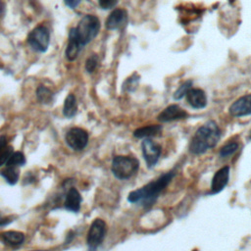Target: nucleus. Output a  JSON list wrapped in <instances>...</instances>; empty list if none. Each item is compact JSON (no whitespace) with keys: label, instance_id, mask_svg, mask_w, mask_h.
Listing matches in <instances>:
<instances>
[{"label":"nucleus","instance_id":"nucleus-22","mask_svg":"<svg viewBox=\"0 0 251 251\" xmlns=\"http://www.w3.org/2000/svg\"><path fill=\"white\" fill-rule=\"evenodd\" d=\"M237 149H238L237 142H229L221 148L220 156L223 158H226L228 156H231L234 152H236Z\"/></svg>","mask_w":251,"mask_h":251},{"label":"nucleus","instance_id":"nucleus-16","mask_svg":"<svg viewBox=\"0 0 251 251\" xmlns=\"http://www.w3.org/2000/svg\"><path fill=\"white\" fill-rule=\"evenodd\" d=\"M162 131V126L158 125H153V126H146L137 128L134 130L133 135L137 138H148L151 136H156L159 135Z\"/></svg>","mask_w":251,"mask_h":251},{"label":"nucleus","instance_id":"nucleus-24","mask_svg":"<svg viewBox=\"0 0 251 251\" xmlns=\"http://www.w3.org/2000/svg\"><path fill=\"white\" fill-rule=\"evenodd\" d=\"M98 65V57L96 55H91L85 62V70L88 73H93Z\"/></svg>","mask_w":251,"mask_h":251},{"label":"nucleus","instance_id":"nucleus-31","mask_svg":"<svg viewBox=\"0 0 251 251\" xmlns=\"http://www.w3.org/2000/svg\"><path fill=\"white\" fill-rule=\"evenodd\" d=\"M250 139H251V131H250Z\"/></svg>","mask_w":251,"mask_h":251},{"label":"nucleus","instance_id":"nucleus-29","mask_svg":"<svg viewBox=\"0 0 251 251\" xmlns=\"http://www.w3.org/2000/svg\"><path fill=\"white\" fill-rule=\"evenodd\" d=\"M11 221H12V220H10L8 217H4V216H2V215L0 214V226H6V225L10 224Z\"/></svg>","mask_w":251,"mask_h":251},{"label":"nucleus","instance_id":"nucleus-13","mask_svg":"<svg viewBox=\"0 0 251 251\" xmlns=\"http://www.w3.org/2000/svg\"><path fill=\"white\" fill-rule=\"evenodd\" d=\"M185 96L189 105L194 109H202L207 105L206 94L200 88H191Z\"/></svg>","mask_w":251,"mask_h":251},{"label":"nucleus","instance_id":"nucleus-4","mask_svg":"<svg viewBox=\"0 0 251 251\" xmlns=\"http://www.w3.org/2000/svg\"><path fill=\"white\" fill-rule=\"evenodd\" d=\"M139 162L130 156H116L112 161V173L119 179H127L136 174Z\"/></svg>","mask_w":251,"mask_h":251},{"label":"nucleus","instance_id":"nucleus-21","mask_svg":"<svg viewBox=\"0 0 251 251\" xmlns=\"http://www.w3.org/2000/svg\"><path fill=\"white\" fill-rule=\"evenodd\" d=\"M25 163V155L18 151V152H13L9 159L6 162V166H13V167H18V166H23Z\"/></svg>","mask_w":251,"mask_h":251},{"label":"nucleus","instance_id":"nucleus-26","mask_svg":"<svg viewBox=\"0 0 251 251\" xmlns=\"http://www.w3.org/2000/svg\"><path fill=\"white\" fill-rule=\"evenodd\" d=\"M98 2H99V6L102 9L107 10V9L114 8L117 5L118 0H98Z\"/></svg>","mask_w":251,"mask_h":251},{"label":"nucleus","instance_id":"nucleus-8","mask_svg":"<svg viewBox=\"0 0 251 251\" xmlns=\"http://www.w3.org/2000/svg\"><path fill=\"white\" fill-rule=\"evenodd\" d=\"M141 148L143 158L146 161L148 168L154 167L160 158L162 151L161 146L150 138H145L141 143Z\"/></svg>","mask_w":251,"mask_h":251},{"label":"nucleus","instance_id":"nucleus-5","mask_svg":"<svg viewBox=\"0 0 251 251\" xmlns=\"http://www.w3.org/2000/svg\"><path fill=\"white\" fill-rule=\"evenodd\" d=\"M107 227H106V223L101 220V219H95L88 230L87 233V245L89 250L95 251L98 246L101 245L103 242L105 235H106Z\"/></svg>","mask_w":251,"mask_h":251},{"label":"nucleus","instance_id":"nucleus-14","mask_svg":"<svg viewBox=\"0 0 251 251\" xmlns=\"http://www.w3.org/2000/svg\"><path fill=\"white\" fill-rule=\"evenodd\" d=\"M82 46L80 45L76 33H75V28L73 27L71 28L69 32V42L66 48V57L69 61H74L76 59L78 56V53Z\"/></svg>","mask_w":251,"mask_h":251},{"label":"nucleus","instance_id":"nucleus-23","mask_svg":"<svg viewBox=\"0 0 251 251\" xmlns=\"http://www.w3.org/2000/svg\"><path fill=\"white\" fill-rule=\"evenodd\" d=\"M191 86H192V81H191V80H186V81H185L184 83H182V84L178 87V89L175 92L174 98L176 99V100L181 99V98L184 97V96L187 94V92L192 88Z\"/></svg>","mask_w":251,"mask_h":251},{"label":"nucleus","instance_id":"nucleus-11","mask_svg":"<svg viewBox=\"0 0 251 251\" xmlns=\"http://www.w3.org/2000/svg\"><path fill=\"white\" fill-rule=\"evenodd\" d=\"M188 114L181 109L178 105H170L166 109H164L158 116V120L164 123L186 119Z\"/></svg>","mask_w":251,"mask_h":251},{"label":"nucleus","instance_id":"nucleus-25","mask_svg":"<svg viewBox=\"0 0 251 251\" xmlns=\"http://www.w3.org/2000/svg\"><path fill=\"white\" fill-rule=\"evenodd\" d=\"M12 153H13V149L10 146H7L5 149L0 151V166H2L3 164H6L7 160L9 159Z\"/></svg>","mask_w":251,"mask_h":251},{"label":"nucleus","instance_id":"nucleus-17","mask_svg":"<svg viewBox=\"0 0 251 251\" xmlns=\"http://www.w3.org/2000/svg\"><path fill=\"white\" fill-rule=\"evenodd\" d=\"M3 241L11 246H19L25 241V235L23 232L16 230L5 231L1 235Z\"/></svg>","mask_w":251,"mask_h":251},{"label":"nucleus","instance_id":"nucleus-9","mask_svg":"<svg viewBox=\"0 0 251 251\" xmlns=\"http://www.w3.org/2000/svg\"><path fill=\"white\" fill-rule=\"evenodd\" d=\"M229 114L232 117L251 115V93L246 94L233 102L229 107Z\"/></svg>","mask_w":251,"mask_h":251},{"label":"nucleus","instance_id":"nucleus-6","mask_svg":"<svg viewBox=\"0 0 251 251\" xmlns=\"http://www.w3.org/2000/svg\"><path fill=\"white\" fill-rule=\"evenodd\" d=\"M49 41V30L43 25H38L33 28L27 37V42L30 47L38 52H45L48 49Z\"/></svg>","mask_w":251,"mask_h":251},{"label":"nucleus","instance_id":"nucleus-7","mask_svg":"<svg viewBox=\"0 0 251 251\" xmlns=\"http://www.w3.org/2000/svg\"><path fill=\"white\" fill-rule=\"evenodd\" d=\"M66 142L72 149L80 151L88 143V133L82 128L73 127L66 134Z\"/></svg>","mask_w":251,"mask_h":251},{"label":"nucleus","instance_id":"nucleus-19","mask_svg":"<svg viewBox=\"0 0 251 251\" xmlns=\"http://www.w3.org/2000/svg\"><path fill=\"white\" fill-rule=\"evenodd\" d=\"M0 174L6 179V181L9 184L13 185V184H16L18 182L20 174H19V170L17 169V167L7 166V168L4 169Z\"/></svg>","mask_w":251,"mask_h":251},{"label":"nucleus","instance_id":"nucleus-3","mask_svg":"<svg viewBox=\"0 0 251 251\" xmlns=\"http://www.w3.org/2000/svg\"><path fill=\"white\" fill-rule=\"evenodd\" d=\"M75 28V33L80 45L83 47L93 40L99 32L100 21L92 15L84 16L78 23Z\"/></svg>","mask_w":251,"mask_h":251},{"label":"nucleus","instance_id":"nucleus-20","mask_svg":"<svg viewBox=\"0 0 251 251\" xmlns=\"http://www.w3.org/2000/svg\"><path fill=\"white\" fill-rule=\"evenodd\" d=\"M36 95H37L38 101L43 104H49L53 101L52 91L45 86H42V85L38 86V88L36 90Z\"/></svg>","mask_w":251,"mask_h":251},{"label":"nucleus","instance_id":"nucleus-18","mask_svg":"<svg viewBox=\"0 0 251 251\" xmlns=\"http://www.w3.org/2000/svg\"><path fill=\"white\" fill-rule=\"evenodd\" d=\"M77 111V103L76 99L74 94H69L64 102V107H63V114L67 118H72L76 114Z\"/></svg>","mask_w":251,"mask_h":251},{"label":"nucleus","instance_id":"nucleus-15","mask_svg":"<svg viewBox=\"0 0 251 251\" xmlns=\"http://www.w3.org/2000/svg\"><path fill=\"white\" fill-rule=\"evenodd\" d=\"M81 196L79 192L75 188L72 187L67 195H66V200H65V207L67 210L72 211V212H78L80 209V203H81Z\"/></svg>","mask_w":251,"mask_h":251},{"label":"nucleus","instance_id":"nucleus-30","mask_svg":"<svg viewBox=\"0 0 251 251\" xmlns=\"http://www.w3.org/2000/svg\"><path fill=\"white\" fill-rule=\"evenodd\" d=\"M33 251H46V250H33Z\"/></svg>","mask_w":251,"mask_h":251},{"label":"nucleus","instance_id":"nucleus-12","mask_svg":"<svg viewBox=\"0 0 251 251\" xmlns=\"http://www.w3.org/2000/svg\"><path fill=\"white\" fill-rule=\"evenodd\" d=\"M127 23V13L125 9L114 10L106 20V27L108 29H118Z\"/></svg>","mask_w":251,"mask_h":251},{"label":"nucleus","instance_id":"nucleus-28","mask_svg":"<svg viewBox=\"0 0 251 251\" xmlns=\"http://www.w3.org/2000/svg\"><path fill=\"white\" fill-rule=\"evenodd\" d=\"M64 1H65V4H66L68 7L72 8V9L75 8V7L81 2V0H64Z\"/></svg>","mask_w":251,"mask_h":251},{"label":"nucleus","instance_id":"nucleus-1","mask_svg":"<svg viewBox=\"0 0 251 251\" xmlns=\"http://www.w3.org/2000/svg\"><path fill=\"white\" fill-rule=\"evenodd\" d=\"M175 175L174 172H168L162 175L141 188L131 191L127 196V200L130 203H140L145 208L150 207L159 197V194L165 190Z\"/></svg>","mask_w":251,"mask_h":251},{"label":"nucleus","instance_id":"nucleus-10","mask_svg":"<svg viewBox=\"0 0 251 251\" xmlns=\"http://www.w3.org/2000/svg\"><path fill=\"white\" fill-rule=\"evenodd\" d=\"M229 178V167L226 166L221 168L214 175L211 183V193L216 194L221 192L227 184Z\"/></svg>","mask_w":251,"mask_h":251},{"label":"nucleus","instance_id":"nucleus-27","mask_svg":"<svg viewBox=\"0 0 251 251\" xmlns=\"http://www.w3.org/2000/svg\"><path fill=\"white\" fill-rule=\"evenodd\" d=\"M138 80H139L138 76H136V75H133L132 76L128 77V79L125 82L124 87H127L128 90H131V87H132V86H136V85H137Z\"/></svg>","mask_w":251,"mask_h":251},{"label":"nucleus","instance_id":"nucleus-2","mask_svg":"<svg viewBox=\"0 0 251 251\" xmlns=\"http://www.w3.org/2000/svg\"><path fill=\"white\" fill-rule=\"evenodd\" d=\"M221 138V129L214 121H208L201 126L192 136L189 143L191 153L199 155L215 147Z\"/></svg>","mask_w":251,"mask_h":251}]
</instances>
